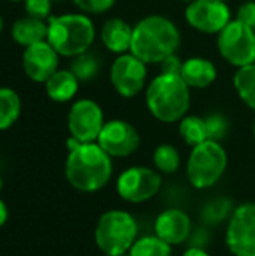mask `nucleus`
I'll list each match as a JSON object with an SVG mask.
<instances>
[{"mask_svg":"<svg viewBox=\"0 0 255 256\" xmlns=\"http://www.w3.org/2000/svg\"><path fill=\"white\" fill-rule=\"evenodd\" d=\"M113 162L98 142H78L69 150L65 176L68 183L80 192L101 190L111 178Z\"/></svg>","mask_w":255,"mask_h":256,"instance_id":"f257e3e1","label":"nucleus"},{"mask_svg":"<svg viewBox=\"0 0 255 256\" xmlns=\"http://www.w3.org/2000/svg\"><path fill=\"white\" fill-rule=\"evenodd\" d=\"M180 45V32L167 16L149 15L140 20L132 30L131 50L134 56L149 63H161L176 54Z\"/></svg>","mask_w":255,"mask_h":256,"instance_id":"f03ea898","label":"nucleus"},{"mask_svg":"<svg viewBox=\"0 0 255 256\" xmlns=\"http://www.w3.org/2000/svg\"><path fill=\"white\" fill-rule=\"evenodd\" d=\"M189 90L180 75H158L146 90V104L150 114L162 123L180 122L189 110Z\"/></svg>","mask_w":255,"mask_h":256,"instance_id":"7ed1b4c3","label":"nucleus"},{"mask_svg":"<svg viewBox=\"0 0 255 256\" xmlns=\"http://www.w3.org/2000/svg\"><path fill=\"white\" fill-rule=\"evenodd\" d=\"M95 34V26L86 14H63L48 20L47 42L63 57L87 52Z\"/></svg>","mask_w":255,"mask_h":256,"instance_id":"20e7f679","label":"nucleus"},{"mask_svg":"<svg viewBox=\"0 0 255 256\" xmlns=\"http://www.w3.org/2000/svg\"><path fill=\"white\" fill-rule=\"evenodd\" d=\"M138 226L134 216L123 210L105 212L95 228V243L107 256L128 254L137 240Z\"/></svg>","mask_w":255,"mask_h":256,"instance_id":"39448f33","label":"nucleus"},{"mask_svg":"<svg viewBox=\"0 0 255 256\" xmlns=\"http://www.w3.org/2000/svg\"><path fill=\"white\" fill-rule=\"evenodd\" d=\"M227 153L218 141L207 140L195 147L186 162V176L195 189H209L227 170Z\"/></svg>","mask_w":255,"mask_h":256,"instance_id":"423d86ee","label":"nucleus"},{"mask_svg":"<svg viewBox=\"0 0 255 256\" xmlns=\"http://www.w3.org/2000/svg\"><path fill=\"white\" fill-rule=\"evenodd\" d=\"M218 50L236 68L255 63V28L233 20L218 33Z\"/></svg>","mask_w":255,"mask_h":256,"instance_id":"0eeeda50","label":"nucleus"},{"mask_svg":"<svg viewBox=\"0 0 255 256\" xmlns=\"http://www.w3.org/2000/svg\"><path fill=\"white\" fill-rule=\"evenodd\" d=\"M162 186V177L158 171L147 166H131L117 178V194L131 204H141L152 200Z\"/></svg>","mask_w":255,"mask_h":256,"instance_id":"6e6552de","label":"nucleus"},{"mask_svg":"<svg viewBox=\"0 0 255 256\" xmlns=\"http://www.w3.org/2000/svg\"><path fill=\"white\" fill-rule=\"evenodd\" d=\"M225 244L234 256H255V202H245L233 212Z\"/></svg>","mask_w":255,"mask_h":256,"instance_id":"1a4fd4ad","label":"nucleus"},{"mask_svg":"<svg viewBox=\"0 0 255 256\" xmlns=\"http://www.w3.org/2000/svg\"><path fill=\"white\" fill-rule=\"evenodd\" d=\"M147 78V64L140 60L132 52L119 54L113 62L110 70V80L114 90L122 98L137 96L146 86Z\"/></svg>","mask_w":255,"mask_h":256,"instance_id":"9d476101","label":"nucleus"},{"mask_svg":"<svg viewBox=\"0 0 255 256\" xmlns=\"http://www.w3.org/2000/svg\"><path fill=\"white\" fill-rule=\"evenodd\" d=\"M104 124L102 108L92 99L77 100L68 112V129L80 142H96Z\"/></svg>","mask_w":255,"mask_h":256,"instance_id":"9b49d317","label":"nucleus"},{"mask_svg":"<svg viewBox=\"0 0 255 256\" xmlns=\"http://www.w3.org/2000/svg\"><path fill=\"white\" fill-rule=\"evenodd\" d=\"M185 18L192 28L218 34L231 21V14L224 0H194L186 6Z\"/></svg>","mask_w":255,"mask_h":256,"instance_id":"f8f14e48","label":"nucleus"},{"mask_svg":"<svg viewBox=\"0 0 255 256\" xmlns=\"http://www.w3.org/2000/svg\"><path fill=\"white\" fill-rule=\"evenodd\" d=\"M96 142L111 158H128L138 150L140 134L126 120L116 118L104 124Z\"/></svg>","mask_w":255,"mask_h":256,"instance_id":"ddd939ff","label":"nucleus"},{"mask_svg":"<svg viewBox=\"0 0 255 256\" xmlns=\"http://www.w3.org/2000/svg\"><path fill=\"white\" fill-rule=\"evenodd\" d=\"M59 68V52L47 42H38L27 46L23 52V69L26 75L36 82H45Z\"/></svg>","mask_w":255,"mask_h":256,"instance_id":"4468645a","label":"nucleus"},{"mask_svg":"<svg viewBox=\"0 0 255 256\" xmlns=\"http://www.w3.org/2000/svg\"><path fill=\"white\" fill-rule=\"evenodd\" d=\"M191 219L179 208L164 210L155 220V236L170 246L182 244L191 236Z\"/></svg>","mask_w":255,"mask_h":256,"instance_id":"2eb2a0df","label":"nucleus"},{"mask_svg":"<svg viewBox=\"0 0 255 256\" xmlns=\"http://www.w3.org/2000/svg\"><path fill=\"white\" fill-rule=\"evenodd\" d=\"M132 27L122 18H110L101 28V40L105 48L116 54H125L131 50Z\"/></svg>","mask_w":255,"mask_h":256,"instance_id":"dca6fc26","label":"nucleus"},{"mask_svg":"<svg viewBox=\"0 0 255 256\" xmlns=\"http://www.w3.org/2000/svg\"><path fill=\"white\" fill-rule=\"evenodd\" d=\"M215 64L204 57H191L183 62L180 76L189 88H206L216 80Z\"/></svg>","mask_w":255,"mask_h":256,"instance_id":"f3484780","label":"nucleus"},{"mask_svg":"<svg viewBox=\"0 0 255 256\" xmlns=\"http://www.w3.org/2000/svg\"><path fill=\"white\" fill-rule=\"evenodd\" d=\"M48 33V22L44 20H38L33 16H23L18 18L11 28L12 39L21 46H30L33 44L47 40Z\"/></svg>","mask_w":255,"mask_h":256,"instance_id":"a211bd4d","label":"nucleus"},{"mask_svg":"<svg viewBox=\"0 0 255 256\" xmlns=\"http://www.w3.org/2000/svg\"><path fill=\"white\" fill-rule=\"evenodd\" d=\"M80 81L71 70H56L47 81H45V92L47 96L59 104L71 100L78 92Z\"/></svg>","mask_w":255,"mask_h":256,"instance_id":"6ab92c4d","label":"nucleus"},{"mask_svg":"<svg viewBox=\"0 0 255 256\" xmlns=\"http://www.w3.org/2000/svg\"><path fill=\"white\" fill-rule=\"evenodd\" d=\"M21 114V99L9 87H0V130L9 129Z\"/></svg>","mask_w":255,"mask_h":256,"instance_id":"aec40b11","label":"nucleus"},{"mask_svg":"<svg viewBox=\"0 0 255 256\" xmlns=\"http://www.w3.org/2000/svg\"><path fill=\"white\" fill-rule=\"evenodd\" d=\"M179 132L183 141L191 147L209 140L206 120L198 116H185L179 123Z\"/></svg>","mask_w":255,"mask_h":256,"instance_id":"412c9836","label":"nucleus"},{"mask_svg":"<svg viewBox=\"0 0 255 256\" xmlns=\"http://www.w3.org/2000/svg\"><path fill=\"white\" fill-rule=\"evenodd\" d=\"M234 88L251 110H255V63L239 68L234 74Z\"/></svg>","mask_w":255,"mask_h":256,"instance_id":"4be33fe9","label":"nucleus"},{"mask_svg":"<svg viewBox=\"0 0 255 256\" xmlns=\"http://www.w3.org/2000/svg\"><path fill=\"white\" fill-rule=\"evenodd\" d=\"M129 256H171V246L158 236H146L135 240Z\"/></svg>","mask_w":255,"mask_h":256,"instance_id":"5701e85b","label":"nucleus"},{"mask_svg":"<svg viewBox=\"0 0 255 256\" xmlns=\"http://www.w3.org/2000/svg\"><path fill=\"white\" fill-rule=\"evenodd\" d=\"M153 165L159 172L173 174L180 166V153L170 144H161L153 152Z\"/></svg>","mask_w":255,"mask_h":256,"instance_id":"b1692460","label":"nucleus"},{"mask_svg":"<svg viewBox=\"0 0 255 256\" xmlns=\"http://www.w3.org/2000/svg\"><path fill=\"white\" fill-rule=\"evenodd\" d=\"M99 70V62L95 56L84 52L74 57L71 63V72L78 78V81H90L96 76Z\"/></svg>","mask_w":255,"mask_h":256,"instance_id":"393cba45","label":"nucleus"},{"mask_svg":"<svg viewBox=\"0 0 255 256\" xmlns=\"http://www.w3.org/2000/svg\"><path fill=\"white\" fill-rule=\"evenodd\" d=\"M204 120H206V126H207L209 140L219 142L228 132V120L222 114H218V112L209 114L207 117H204Z\"/></svg>","mask_w":255,"mask_h":256,"instance_id":"a878e982","label":"nucleus"},{"mask_svg":"<svg viewBox=\"0 0 255 256\" xmlns=\"http://www.w3.org/2000/svg\"><path fill=\"white\" fill-rule=\"evenodd\" d=\"M24 9L29 16L45 21L51 16V0H24Z\"/></svg>","mask_w":255,"mask_h":256,"instance_id":"bb28decb","label":"nucleus"},{"mask_svg":"<svg viewBox=\"0 0 255 256\" xmlns=\"http://www.w3.org/2000/svg\"><path fill=\"white\" fill-rule=\"evenodd\" d=\"M72 2L80 10L86 14H92V15L107 12L116 3V0H72Z\"/></svg>","mask_w":255,"mask_h":256,"instance_id":"cd10ccee","label":"nucleus"},{"mask_svg":"<svg viewBox=\"0 0 255 256\" xmlns=\"http://www.w3.org/2000/svg\"><path fill=\"white\" fill-rule=\"evenodd\" d=\"M236 20L255 28V2H246L239 6Z\"/></svg>","mask_w":255,"mask_h":256,"instance_id":"c85d7f7f","label":"nucleus"},{"mask_svg":"<svg viewBox=\"0 0 255 256\" xmlns=\"http://www.w3.org/2000/svg\"><path fill=\"white\" fill-rule=\"evenodd\" d=\"M182 66H183V62L176 54H173V56H170V57H167L165 60L161 62L162 74H168V75H180Z\"/></svg>","mask_w":255,"mask_h":256,"instance_id":"c756f323","label":"nucleus"},{"mask_svg":"<svg viewBox=\"0 0 255 256\" xmlns=\"http://www.w3.org/2000/svg\"><path fill=\"white\" fill-rule=\"evenodd\" d=\"M8 216H9V212H8V207L6 204L0 200V228L6 224L8 220Z\"/></svg>","mask_w":255,"mask_h":256,"instance_id":"7c9ffc66","label":"nucleus"},{"mask_svg":"<svg viewBox=\"0 0 255 256\" xmlns=\"http://www.w3.org/2000/svg\"><path fill=\"white\" fill-rule=\"evenodd\" d=\"M183 256H210L206 250L200 249V248H191L188 250H185Z\"/></svg>","mask_w":255,"mask_h":256,"instance_id":"2f4dec72","label":"nucleus"},{"mask_svg":"<svg viewBox=\"0 0 255 256\" xmlns=\"http://www.w3.org/2000/svg\"><path fill=\"white\" fill-rule=\"evenodd\" d=\"M2 32H3V18L0 15V34H2Z\"/></svg>","mask_w":255,"mask_h":256,"instance_id":"473e14b6","label":"nucleus"},{"mask_svg":"<svg viewBox=\"0 0 255 256\" xmlns=\"http://www.w3.org/2000/svg\"><path fill=\"white\" fill-rule=\"evenodd\" d=\"M180 2H183V3H188V4H189V3H192L194 0H180Z\"/></svg>","mask_w":255,"mask_h":256,"instance_id":"72a5a7b5","label":"nucleus"},{"mask_svg":"<svg viewBox=\"0 0 255 256\" xmlns=\"http://www.w3.org/2000/svg\"><path fill=\"white\" fill-rule=\"evenodd\" d=\"M2 188H3V180H2V177H0V192H2Z\"/></svg>","mask_w":255,"mask_h":256,"instance_id":"f704fd0d","label":"nucleus"},{"mask_svg":"<svg viewBox=\"0 0 255 256\" xmlns=\"http://www.w3.org/2000/svg\"><path fill=\"white\" fill-rule=\"evenodd\" d=\"M9 2H24V0H9Z\"/></svg>","mask_w":255,"mask_h":256,"instance_id":"c9c22d12","label":"nucleus"},{"mask_svg":"<svg viewBox=\"0 0 255 256\" xmlns=\"http://www.w3.org/2000/svg\"><path fill=\"white\" fill-rule=\"evenodd\" d=\"M119 256H129V252H128V254H123V255H119Z\"/></svg>","mask_w":255,"mask_h":256,"instance_id":"e433bc0d","label":"nucleus"},{"mask_svg":"<svg viewBox=\"0 0 255 256\" xmlns=\"http://www.w3.org/2000/svg\"><path fill=\"white\" fill-rule=\"evenodd\" d=\"M254 136H255V126H254Z\"/></svg>","mask_w":255,"mask_h":256,"instance_id":"4c0bfd02","label":"nucleus"},{"mask_svg":"<svg viewBox=\"0 0 255 256\" xmlns=\"http://www.w3.org/2000/svg\"><path fill=\"white\" fill-rule=\"evenodd\" d=\"M51 2H57V0H51Z\"/></svg>","mask_w":255,"mask_h":256,"instance_id":"58836bf2","label":"nucleus"},{"mask_svg":"<svg viewBox=\"0 0 255 256\" xmlns=\"http://www.w3.org/2000/svg\"><path fill=\"white\" fill-rule=\"evenodd\" d=\"M224 2H228V0H224Z\"/></svg>","mask_w":255,"mask_h":256,"instance_id":"ea45409f","label":"nucleus"}]
</instances>
